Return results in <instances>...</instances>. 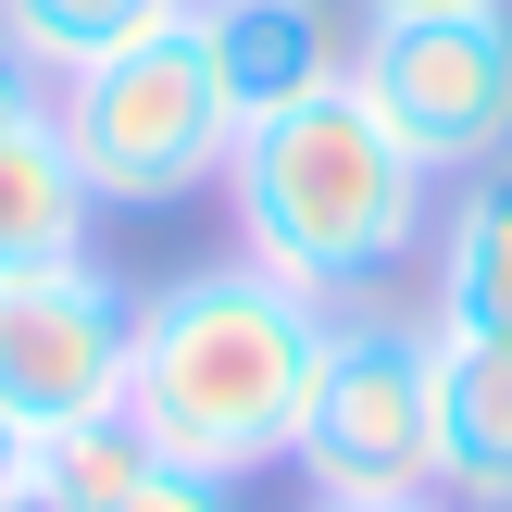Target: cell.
<instances>
[{
  "label": "cell",
  "instance_id": "52a82bcc",
  "mask_svg": "<svg viewBox=\"0 0 512 512\" xmlns=\"http://www.w3.org/2000/svg\"><path fill=\"white\" fill-rule=\"evenodd\" d=\"M200 38H213L225 113L263 125L363 75V0H200Z\"/></svg>",
  "mask_w": 512,
  "mask_h": 512
},
{
  "label": "cell",
  "instance_id": "7c38bea8",
  "mask_svg": "<svg viewBox=\"0 0 512 512\" xmlns=\"http://www.w3.org/2000/svg\"><path fill=\"white\" fill-rule=\"evenodd\" d=\"M188 0H0V38L25 50V63L63 88V75H88V63H113V50H138L150 25H175Z\"/></svg>",
  "mask_w": 512,
  "mask_h": 512
},
{
  "label": "cell",
  "instance_id": "9c48e42d",
  "mask_svg": "<svg viewBox=\"0 0 512 512\" xmlns=\"http://www.w3.org/2000/svg\"><path fill=\"white\" fill-rule=\"evenodd\" d=\"M438 500H512V338H438Z\"/></svg>",
  "mask_w": 512,
  "mask_h": 512
},
{
  "label": "cell",
  "instance_id": "2e32d148",
  "mask_svg": "<svg viewBox=\"0 0 512 512\" xmlns=\"http://www.w3.org/2000/svg\"><path fill=\"white\" fill-rule=\"evenodd\" d=\"M313 512H463V500H313Z\"/></svg>",
  "mask_w": 512,
  "mask_h": 512
},
{
  "label": "cell",
  "instance_id": "7a4b0ae2",
  "mask_svg": "<svg viewBox=\"0 0 512 512\" xmlns=\"http://www.w3.org/2000/svg\"><path fill=\"white\" fill-rule=\"evenodd\" d=\"M225 200H238V250L263 275H288V288H313V300H375L400 263H425L450 188L425 175V150L400 138L363 100V75H350V88L300 100V113L238 125Z\"/></svg>",
  "mask_w": 512,
  "mask_h": 512
},
{
  "label": "cell",
  "instance_id": "5b68a950",
  "mask_svg": "<svg viewBox=\"0 0 512 512\" xmlns=\"http://www.w3.org/2000/svg\"><path fill=\"white\" fill-rule=\"evenodd\" d=\"M125 350H138V288L100 250L0 275V413H13V438L125 413Z\"/></svg>",
  "mask_w": 512,
  "mask_h": 512
},
{
  "label": "cell",
  "instance_id": "277c9868",
  "mask_svg": "<svg viewBox=\"0 0 512 512\" xmlns=\"http://www.w3.org/2000/svg\"><path fill=\"white\" fill-rule=\"evenodd\" d=\"M288 463L313 500H438V325L338 300Z\"/></svg>",
  "mask_w": 512,
  "mask_h": 512
},
{
  "label": "cell",
  "instance_id": "ac0fdd59",
  "mask_svg": "<svg viewBox=\"0 0 512 512\" xmlns=\"http://www.w3.org/2000/svg\"><path fill=\"white\" fill-rule=\"evenodd\" d=\"M500 512H512V500H500Z\"/></svg>",
  "mask_w": 512,
  "mask_h": 512
},
{
  "label": "cell",
  "instance_id": "4fadbf2b",
  "mask_svg": "<svg viewBox=\"0 0 512 512\" xmlns=\"http://www.w3.org/2000/svg\"><path fill=\"white\" fill-rule=\"evenodd\" d=\"M113 512H250L238 500V475H200V463H150L138 488H125Z\"/></svg>",
  "mask_w": 512,
  "mask_h": 512
},
{
  "label": "cell",
  "instance_id": "30bf717a",
  "mask_svg": "<svg viewBox=\"0 0 512 512\" xmlns=\"http://www.w3.org/2000/svg\"><path fill=\"white\" fill-rule=\"evenodd\" d=\"M88 225H100V200L75 188V150H63V125H50V113L0 125V275L88 250Z\"/></svg>",
  "mask_w": 512,
  "mask_h": 512
},
{
  "label": "cell",
  "instance_id": "ba28073f",
  "mask_svg": "<svg viewBox=\"0 0 512 512\" xmlns=\"http://www.w3.org/2000/svg\"><path fill=\"white\" fill-rule=\"evenodd\" d=\"M425 325L438 338H512V163L463 175L425 238Z\"/></svg>",
  "mask_w": 512,
  "mask_h": 512
},
{
  "label": "cell",
  "instance_id": "3957f363",
  "mask_svg": "<svg viewBox=\"0 0 512 512\" xmlns=\"http://www.w3.org/2000/svg\"><path fill=\"white\" fill-rule=\"evenodd\" d=\"M50 125H63L75 188H88L100 213H175V200L225 188V163H238V113H225V75H213V38H200V0H188L175 25H150L138 50L63 75Z\"/></svg>",
  "mask_w": 512,
  "mask_h": 512
},
{
  "label": "cell",
  "instance_id": "5bb4252c",
  "mask_svg": "<svg viewBox=\"0 0 512 512\" xmlns=\"http://www.w3.org/2000/svg\"><path fill=\"white\" fill-rule=\"evenodd\" d=\"M50 100H63V88H50V75L25 63L13 38H0V125H25V113H50Z\"/></svg>",
  "mask_w": 512,
  "mask_h": 512
},
{
  "label": "cell",
  "instance_id": "6da1fadb",
  "mask_svg": "<svg viewBox=\"0 0 512 512\" xmlns=\"http://www.w3.org/2000/svg\"><path fill=\"white\" fill-rule=\"evenodd\" d=\"M325 325L338 300L263 275L250 250L225 263H188L138 300V350H125V425H138L163 463L200 475H263L300 450V413H313L325 375Z\"/></svg>",
  "mask_w": 512,
  "mask_h": 512
},
{
  "label": "cell",
  "instance_id": "8fae6325",
  "mask_svg": "<svg viewBox=\"0 0 512 512\" xmlns=\"http://www.w3.org/2000/svg\"><path fill=\"white\" fill-rule=\"evenodd\" d=\"M163 450L138 438L125 413H88V425H50V438H13V475H0V512H113Z\"/></svg>",
  "mask_w": 512,
  "mask_h": 512
},
{
  "label": "cell",
  "instance_id": "8992f818",
  "mask_svg": "<svg viewBox=\"0 0 512 512\" xmlns=\"http://www.w3.org/2000/svg\"><path fill=\"white\" fill-rule=\"evenodd\" d=\"M363 100L425 150L438 188L512 163V0H488V13L363 25Z\"/></svg>",
  "mask_w": 512,
  "mask_h": 512
},
{
  "label": "cell",
  "instance_id": "e0dca14e",
  "mask_svg": "<svg viewBox=\"0 0 512 512\" xmlns=\"http://www.w3.org/2000/svg\"><path fill=\"white\" fill-rule=\"evenodd\" d=\"M0 475H13V413H0Z\"/></svg>",
  "mask_w": 512,
  "mask_h": 512
},
{
  "label": "cell",
  "instance_id": "9a60e30c",
  "mask_svg": "<svg viewBox=\"0 0 512 512\" xmlns=\"http://www.w3.org/2000/svg\"><path fill=\"white\" fill-rule=\"evenodd\" d=\"M400 13H488V0H363V25H400Z\"/></svg>",
  "mask_w": 512,
  "mask_h": 512
}]
</instances>
